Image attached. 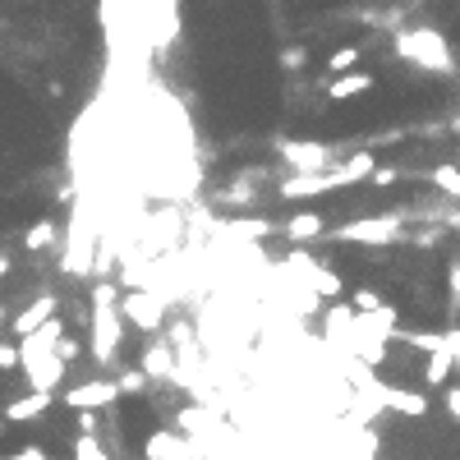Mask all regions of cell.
I'll return each instance as SVG.
<instances>
[{
  "label": "cell",
  "mask_w": 460,
  "mask_h": 460,
  "mask_svg": "<svg viewBox=\"0 0 460 460\" xmlns=\"http://www.w3.org/2000/svg\"><path fill=\"white\" fill-rule=\"evenodd\" d=\"M120 341H125V318L116 304V286H97L93 290V359L101 368L116 364Z\"/></svg>",
  "instance_id": "obj_1"
},
{
  "label": "cell",
  "mask_w": 460,
  "mask_h": 460,
  "mask_svg": "<svg viewBox=\"0 0 460 460\" xmlns=\"http://www.w3.org/2000/svg\"><path fill=\"white\" fill-rule=\"evenodd\" d=\"M396 51L405 61H419L428 69H451V56H447V42L438 33H400L396 37Z\"/></svg>",
  "instance_id": "obj_2"
},
{
  "label": "cell",
  "mask_w": 460,
  "mask_h": 460,
  "mask_svg": "<svg viewBox=\"0 0 460 460\" xmlns=\"http://www.w3.org/2000/svg\"><path fill=\"white\" fill-rule=\"evenodd\" d=\"M143 456L148 460H203L207 447L203 438H184V432H152L143 442Z\"/></svg>",
  "instance_id": "obj_3"
},
{
  "label": "cell",
  "mask_w": 460,
  "mask_h": 460,
  "mask_svg": "<svg viewBox=\"0 0 460 460\" xmlns=\"http://www.w3.org/2000/svg\"><path fill=\"white\" fill-rule=\"evenodd\" d=\"M120 396H125L120 383H111V377H97V383L69 387V391H65V405H69V410H111Z\"/></svg>",
  "instance_id": "obj_4"
},
{
  "label": "cell",
  "mask_w": 460,
  "mask_h": 460,
  "mask_svg": "<svg viewBox=\"0 0 460 460\" xmlns=\"http://www.w3.org/2000/svg\"><path fill=\"white\" fill-rule=\"evenodd\" d=\"M336 239H355V245H391V239H400V216H373V222L341 226Z\"/></svg>",
  "instance_id": "obj_5"
},
{
  "label": "cell",
  "mask_w": 460,
  "mask_h": 460,
  "mask_svg": "<svg viewBox=\"0 0 460 460\" xmlns=\"http://www.w3.org/2000/svg\"><path fill=\"white\" fill-rule=\"evenodd\" d=\"M161 300H166V295L139 290V295H129V300H125V313L139 322L143 332H157V327H161Z\"/></svg>",
  "instance_id": "obj_6"
},
{
  "label": "cell",
  "mask_w": 460,
  "mask_h": 460,
  "mask_svg": "<svg viewBox=\"0 0 460 460\" xmlns=\"http://www.w3.org/2000/svg\"><path fill=\"white\" fill-rule=\"evenodd\" d=\"M281 157L290 161V166H300L304 175H313V171H327L332 148H322V143H290V148H281Z\"/></svg>",
  "instance_id": "obj_7"
},
{
  "label": "cell",
  "mask_w": 460,
  "mask_h": 460,
  "mask_svg": "<svg viewBox=\"0 0 460 460\" xmlns=\"http://www.w3.org/2000/svg\"><path fill=\"white\" fill-rule=\"evenodd\" d=\"M51 313H56V295H37V300L14 318V336H33V332H42L46 322H51Z\"/></svg>",
  "instance_id": "obj_8"
},
{
  "label": "cell",
  "mask_w": 460,
  "mask_h": 460,
  "mask_svg": "<svg viewBox=\"0 0 460 460\" xmlns=\"http://www.w3.org/2000/svg\"><path fill=\"white\" fill-rule=\"evenodd\" d=\"M51 405H56V391H28V396H19L14 405H5V419L10 424H28V419H42Z\"/></svg>",
  "instance_id": "obj_9"
},
{
  "label": "cell",
  "mask_w": 460,
  "mask_h": 460,
  "mask_svg": "<svg viewBox=\"0 0 460 460\" xmlns=\"http://www.w3.org/2000/svg\"><path fill=\"white\" fill-rule=\"evenodd\" d=\"M143 377H161V383H166V377H175V355L166 345H152V350H143Z\"/></svg>",
  "instance_id": "obj_10"
},
{
  "label": "cell",
  "mask_w": 460,
  "mask_h": 460,
  "mask_svg": "<svg viewBox=\"0 0 460 460\" xmlns=\"http://www.w3.org/2000/svg\"><path fill=\"white\" fill-rule=\"evenodd\" d=\"M451 368H456V350H451V345H447V350H432L428 364H424V383H428V387H442L447 377H451Z\"/></svg>",
  "instance_id": "obj_11"
},
{
  "label": "cell",
  "mask_w": 460,
  "mask_h": 460,
  "mask_svg": "<svg viewBox=\"0 0 460 460\" xmlns=\"http://www.w3.org/2000/svg\"><path fill=\"white\" fill-rule=\"evenodd\" d=\"M373 88V74H345V78H332V101H345V97H359Z\"/></svg>",
  "instance_id": "obj_12"
},
{
  "label": "cell",
  "mask_w": 460,
  "mask_h": 460,
  "mask_svg": "<svg viewBox=\"0 0 460 460\" xmlns=\"http://www.w3.org/2000/svg\"><path fill=\"white\" fill-rule=\"evenodd\" d=\"M51 245H56V222H37V226L23 230V249H28V254H42Z\"/></svg>",
  "instance_id": "obj_13"
},
{
  "label": "cell",
  "mask_w": 460,
  "mask_h": 460,
  "mask_svg": "<svg viewBox=\"0 0 460 460\" xmlns=\"http://www.w3.org/2000/svg\"><path fill=\"white\" fill-rule=\"evenodd\" d=\"M286 235H290V239H318V235H322V216H318V212H300V216L286 226Z\"/></svg>",
  "instance_id": "obj_14"
},
{
  "label": "cell",
  "mask_w": 460,
  "mask_h": 460,
  "mask_svg": "<svg viewBox=\"0 0 460 460\" xmlns=\"http://www.w3.org/2000/svg\"><path fill=\"white\" fill-rule=\"evenodd\" d=\"M350 304H355L359 313H377V309H387V304H383V295L368 290V286H364V290H350Z\"/></svg>",
  "instance_id": "obj_15"
},
{
  "label": "cell",
  "mask_w": 460,
  "mask_h": 460,
  "mask_svg": "<svg viewBox=\"0 0 460 460\" xmlns=\"http://www.w3.org/2000/svg\"><path fill=\"white\" fill-rule=\"evenodd\" d=\"M74 460H111L97 438H74Z\"/></svg>",
  "instance_id": "obj_16"
},
{
  "label": "cell",
  "mask_w": 460,
  "mask_h": 460,
  "mask_svg": "<svg viewBox=\"0 0 460 460\" xmlns=\"http://www.w3.org/2000/svg\"><path fill=\"white\" fill-rule=\"evenodd\" d=\"M359 61V46H345V51H336V56L327 61V74H341V69H350Z\"/></svg>",
  "instance_id": "obj_17"
},
{
  "label": "cell",
  "mask_w": 460,
  "mask_h": 460,
  "mask_svg": "<svg viewBox=\"0 0 460 460\" xmlns=\"http://www.w3.org/2000/svg\"><path fill=\"white\" fill-rule=\"evenodd\" d=\"M432 180H438V184L447 189V194H456V198H460V171H456V166H442Z\"/></svg>",
  "instance_id": "obj_18"
},
{
  "label": "cell",
  "mask_w": 460,
  "mask_h": 460,
  "mask_svg": "<svg viewBox=\"0 0 460 460\" xmlns=\"http://www.w3.org/2000/svg\"><path fill=\"white\" fill-rule=\"evenodd\" d=\"M447 295H451V309H460V258L451 262V281H447Z\"/></svg>",
  "instance_id": "obj_19"
},
{
  "label": "cell",
  "mask_w": 460,
  "mask_h": 460,
  "mask_svg": "<svg viewBox=\"0 0 460 460\" xmlns=\"http://www.w3.org/2000/svg\"><path fill=\"white\" fill-rule=\"evenodd\" d=\"M19 364H23L19 350H14V345H0V373H5V368H19Z\"/></svg>",
  "instance_id": "obj_20"
},
{
  "label": "cell",
  "mask_w": 460,
  "mask_h": 460,
  "mask_svg": "<svg viewBox=\"0 0 460 460\" xmlns=\"http://www.w3.org/2000/svg\"><path fill=\"white\" fill-rule=\"evenodd\" d=\"M56 355H61L65 364H74V359H78V341H69V336H61V341H56Z\"/></svg>",
  "instance_id": "obj_21"
},
{
  "label": "cell",
  "mask_w": 460,
  "mask_h": 460,
  "mask_svg": "<svg viewBox=\"0 0 460 460\" xmlns=\"http://www.w3.org/2000/svg\"><path fill=\"white\" fill-rule=\"evenodd\" d=\"M10 460H51V456H46V451H42L37 442H28V447H23V451H14Z\"/></svg>",
  "instance_id": "obj_22"
},
{
  "label": "cell",
  "mask_w": 460,
  "mask_h": 460,
  "mask_svg": "<svg viewBox=\"0 0 460 460\" xmlns=\"http://www.w3.org/2000/svg\"><path fill=\"white\" fill-rule=\"evenodd\" d=\"M281 65H286V69H300V65H304V51H300V46H295V51H286V56H281Z\"/></svg>",
  "instance_id": "obj_23"
},
{
  "label": "cell",
  "mask_w": 460,
  "mask_h": 460,
  "mask_svg": "<svg viewBox=\"0 0 460 460\" xmlns=\"http://www.w3.org/2000/svg\"><path fill=\"white\" fill-rule=\"evenodd\" d=\"M447 410L460 419V387H451V391H447Z\"/></svg>",
  "instance_id": "obj_24"
},
{
  "label": "cell",
  "mask_w": 460,
  "mask_h": 460,
  "mask_svg": "<svg viewBox=\"0 0 460 460\" xmlns=\"http://www.w3.org/2000/svg\"><path fill=\"white\" fill-rule=\"evenodd\" d=\"M10 267H14V262H10L5 254H0V277H10Z\"/></svg>",
  "instance_id": "obj_25"
}]
</instances>
